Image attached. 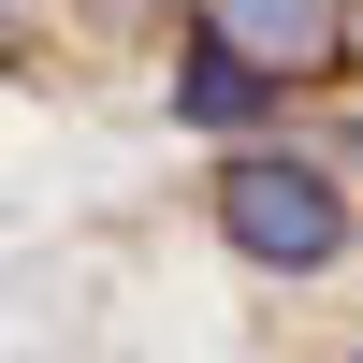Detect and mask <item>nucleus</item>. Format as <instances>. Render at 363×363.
I'll return each mask as SVG.
<instances>
[{
    "label": "nucleus",
    "mask_w": 363,
    "mask_h": 363,
    "mask_svg": "<svg viewBox=\"0 0 363 363\" xmlns=\"http://www.w3.org/2000/svg\"><path fill=\"white\" fill-rule=\"evenodd\" d=\"M203 218H218V247L247 262V277H335L349 262V174H320L306 145H218V174H203Z\"/></svg>",
    "instance_id": "f257e3e1"
},
{
    "label": "nucleus",
    "mask_w": 363,
    "mask_h": 363,
    "mask_svg": "<svg viewBox=\"0 0 363 363\" xmlns=\"http://www.w3.org/2000/svg\"><path fill=\"white\" fill-rule=\"evenodd\" d=\"M189 29H218L247 73L277 87H335L363 58V0H189Z\"/></svg>",
    "instance_id": "f03ea898"
},
{
    "label": "nucleus",
    "mask_w": 363,
    "mask_h": 363,
    "mask_svg": "<svg viewBox=\"0 0 363 363\" xmlns=\"http://www.w3.org/2000/svg\"><path fill=\"white\" fill-rule=\"evenodd\" d=\"M277 102H291V87H277V73H247L218 29H174V116H189V131H262Z\"/></svg>",
    "instance_id": "7ed1b4c3"
},
{
    "label": "nucleus",
    "mask_w": 363,
    "mask_h": 363,
    "mask_svg": "<svg viewBox=\"0 0 363 363\" xmlns=\"http://www.w3.org/2000/svg\"><path fill=\"white\" fill-rule=\"evenodd\" d=\"M73 15H87V29H116V44H145V29H174L189 0H73Z\"/></svg>",
    "instance_id": "20e7f679"
},
{
    "label": "nucleus",
    "mask_w": 363,
    "mask_h": 363,
    "mask_svg": "<svg viewBox=\"0 0 363 363\" xmlns=\"http://www.w3.org/2000/svg\"><path fill=\"white\" fill-rule=\"evenodd\" d=\"M306 363H363V335H335V349H306Z\"/></svg>",
    "instance_id": "39448f33"
},
{
    "label": "nucleus",
    "mask_w": 363,
    "mask_h": 363,
    "mask_svg": "<svg viewBox=\"0 0 363 363\" xmlns=\"http://www.w3.org/2000/svg\"><path fill=\"white\" fill-rule=\"evenodd\" d=\"M349 145H363V116H349Z\"/></svg>",
    "instance_id": "423d86ee"
}]
</instances>
